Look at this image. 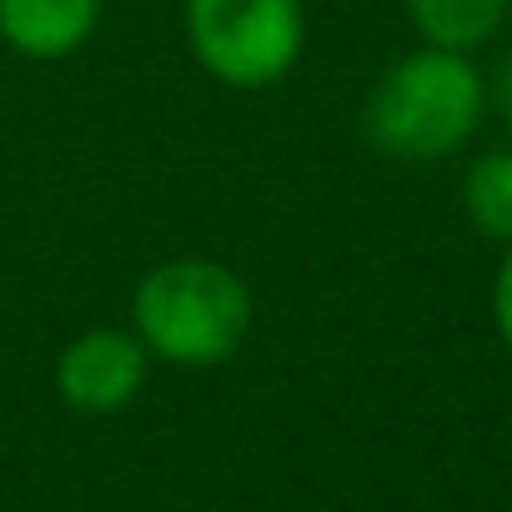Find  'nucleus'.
I'll use <instances>...</instances> for the list:
<instances>
[{
	"label": "nucleus",
	"instance_id": "423d86ee",
	"mask_svg": "<svg viewBox=\"0 0 512 512\" xmlns=\"http://www.w3.org/2000/svg\"><path fill=\"white\" fill-rule=\"evenodd\" d=\"M407 11L417 21V31L442 46V51H472L482 46L502 11H507V0H407Z\"/></svg>",
	"mask_w": 512,
	"mask_h": 512
},
{
	"label": "nucleus",
	"instance_id": "f03ea898",
	"mask_svg": "<svg viewBox=\"0 0 512 512\" xmlns=\"http://www.w3.org/2000/svg\"><path fill=\"white\" fill-rule=\"evenodd\" d=\"M136 332L146 352L176 367L226 362L251 327V297L221 262H166L136 287Z\"/></svg>",
	"mask_w": 512,
	"mask_h": 512
},
{
	"label": "nucleus",
	"instance_id": "7ed1b4c3",
	"mask_svg": "<svg viewBox=\"0 0 512 512\" xmlns=\"http://www.w3.org/2000/svg\"><path fill=\"white\" fill-rule=\"evenodd\" d=\"M186 31L216 81L256 91L282 81L302 56V0H191Z\"/></svg>",
	"mask_w": 512,
	"mask_h": 512
},
{
	"label": "nucleus",
	"instance_id": "0eeeda50",
	"mask_svg": "<svg viewBox=\"0 0 512 512\" xmlns=\"http://www.w3.org/2000/svg\"><path fill=\"white\" fill-rule=\"evenodd\" d=\"M462 201H467V216L487 236L512 241V151L482 156L462 181Z\"/></svg>",
	"mask_w": 512,
	"mask_h": 512
},
{
	"label": "nucleus",
	"instance_id": "f257e3e1",
	"mask_svg": "<svg viewBox=\"0 0 512 512\" xmlns=\"http://www.w3.org/2000/svg\"><path fill=\"white\" fill-rule=\"evenodd\" d=\"M482 76L462 51H417L397 61L372 101H367V136L402 161H432L457 151L482 121Z\"/></svg>",
	"mask_w": 512,
	"mask_h": 512
},
{
	"label": "nucleus",
	"instance_id": "39448f33",
	"mask_svg": "<svg viewBox=\"0 0 512 512\" xmlns=\"http://www.w3.org/2000/svg\"><path fill=\"white\" fill-rule=\"evenodd\" d=\"M96 0H0V36L21 56H71L96 31Z\"/></svg>",
	"mask_w": 512,
	"mask_h": 512
},
{
	"label": "nucleus",
	"instance_id": "1a4fd4ad",
	"mask_svg": "<svg viewBox=\"0 0 512 512\" xmlns=\"http://www.w3.org/2000/svg\"><path fill=\"white\" fill-rule=\"evenodd\" d=\"M497 101H502V116L512 126V56L502 61V76H497Z\"/></svg>",
	"mask_w": 512,
	"mask_h": 512
},
{
	"label": "nucleus",
	"instance_id": "20e7f679",
	"mask_svg": "<svg viewBox=\"0 0 512 512\" xmlns=\"http://www.w3.org/2000/svg\"><path fill=\"white\" fill-rule=\"evenodd\" d=\"M146 382V342L96 327L76 337L56 362V387L76 412H121Z\"/></svg>",
	"mask_w": 512,
	"mask_h": 512
},
{
	"label": "nucleus",
	"instance_id": "6e6552de",
	"mask_svg": "<svg viewBox=\"0 0 512 512\" xmlns=\"http://www.w3.org/2000/svg\"><path fill=\"white\" fill-rule=\"evenodd\" d=\"M492 312H497V332L512 347V241H507V262L497 272V292H492Z\"/></svg>",
	"mask_w": 512,
	"mask_h": 512
}]
</instances>
